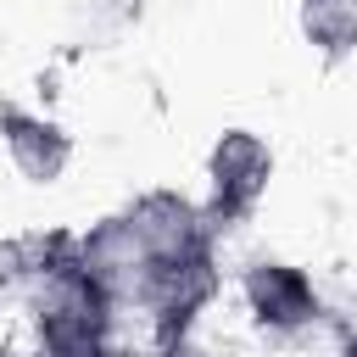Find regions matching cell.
Here are the masks:
<instances>
[{"mask_svg":"<svg viewBox=\"0 0 357 357\" xmlns=\"http://www.w3.org/2000/svg\"><path fill=\"white\" fill-rule=\"evenodd\" d=\"M301 39L335 67L346 56H357V0H301L296 6Z\"/></svg>","mask_w":357,"mask_h":357,"instance_id":"5b68a950","label":"cell"},{"mask_svg":"<svg viewBox=\"0 0 357 357\" xmlns=\"http://www.w3.org/2000/svg\"><path fill=\"white\" fill-rule=\"evenodd\" d=\"M33 346L39 357H106L117 301L100 290V279L78 262V240H50V251L33 262Z\"/></svg>","mask_w":357,"mask_h":357,"instance_id":"6da1fadb","label":"cell"},{"mask_svg":"<svg viewBox=\"0 0 357 357\" xmlns=\"http://www.w3.org/2000/svg\"><path fill=\"white\" fill-rule=\"evenodd\" d=\"M268 184H273V145L257 128H223L206 151V201H201L212 234L240 229L262 206Z\"/></svg>","mask_w":357,"mask_h":357,"instance_id":"7a4b0ae2","label":"cell"},{"mask_svg":"<svg viewBox=\"0 0 357 357\" xmlns=\"http://www.w3.org/2000/svg\"><path fill=\"white\" fill-rule=\"evenodd\" d=\"M240 301L251 312V324L262 335H301L324 318V296L312 284L307 268L284 262V257H257L240 273Z\"/></svg>","mask_w":357,"mask_h":357,"instance_id":"3957f363","label":"cell"},{"mask_svg":"<svg viewBox=\"0 0 357 357\" xmlns=\"http://www.w3.org/2000/svg\"><path fill=\"white\" fill-rule=\"evenodd\" d=\"M335 357H357V329H346V335L335 340Z\"/></svg>","mask_w":357,"mask_h":357,"instance_id":"8992f818","label":"cell"},{"mask_svg":"<svg viewBox=\"0 0 357 357\" xmlns=\"http://www.w3.org/2000/svg\"><path fill=\"white\" fill-rule=\"evenodd\" d=\"M0 279H6V273H0Z\"/></svg>","mask_w":357,"mask_h":357,"instance_id":"52a82bcc","label":"cell"},{"mask_svg":"<svg viewBox=\"0 0 357 357\" xmlns=\"http://www.w3.org/2000/svg\"><path fill=\"white\" fill-rule=\"evenodd\" d=\"M0 145L28 184H61L73 162V134L50 112H33L22 100H0Z\"/></svg>","mask_w":357,"mask_h":357,"instance_id":"277c9868","label":"cell"}]
</instances>
